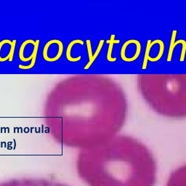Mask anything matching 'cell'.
<instances>
[{
  "mask_svg": "<svg viewBox=\"0 0 186 186\" xmlns=\"http://www.w3.org/2000/svg\"><path fill=\"white\" fill-rule=\"evenodd\" d=\"M166 186H186V164L179 166L171 173Z\"/></svg>",
  "mask_w": 186,
  "mask_h": 186,
  "instance_id": "obj_5",
  "label": "cell"
},
{
  "mask_svg": "<svg viewBox=\"0 0 186 186\" xmlns=\"http://www.w3.org/2000/svg\"><path fill=\"white\" fill-rule=\"evenodd\" d=\"M81 175L89 186H154L156 161L134 137L117 135L80 155Z\"/></svg>",
  "mask_w": 186,
  "mask_h": 186,
  "instance_id": "obj_2",
  "label": "cell"
},
{
  "mask_svg": "<svg viewBox=\"0 0 186 186\" xmlns=\"http://www.w3.org/2000/svg\"><path fill=\"white\" fill-rule=\"evenodd\" d=\"M0 186H68L53 179L44 178H17L4 180Z\"/></svg>",
  "mask_w": 186,
  "mask_h": 186,
  "instance_id": "obj_4",
  "label": "cell"
},
{
  "mask_svg": "<svg viewBox=\"0 0 186 186\" xmlns=\"http://www.w3.org/2000/svg\"><path fill=\"white\" fill-rule=\"evenodd\" d=\"M71 87L76 145L92 148L118 135L129 112L124 87L113 77L103 74L78 76Z\"/></svg>",
  "mask_w": 186,
  "mask_h": 186,
  "instance_id": "obj_1",
  "label": "cell"
},
{
  "mask_svg": "<svg viewBox=\"0 0 186 186\" xmlns=\"http://www.w3.org/2000/svg\"><path fill=\"white\" fill-rule=\"evenodd\" d=\"M7 41V39L3 40L2 41L0 42V61H1V57H2L4 52H7L8 53L10 54V60H9V61H12V57H13V54H14V51H15L16 40H13V41H12V46H11V47L8 49H7V48L5 49Z\"/></svg>",
  "mask_w": 186,
  "mask_h": 186,
  "instance_id": "obj_6",
  "label": "cell"
},
{
  "mask_svg": "<svg viewBox=\"0 0 186 186\" xmlns=\"http://www.w3.org/2000/svg\"><path fill=\"white\" fill-rule=\"evenodd\" d=\"M136 81L140 94L155 113L186 118V74H140Z\"/></svg>",
  "mask_w": 186,
  "mask_h": 186,
  "instance_id": "obj_3",
  "label": "cell"
}]
</instances>
